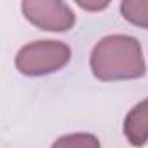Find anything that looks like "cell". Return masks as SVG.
<instances>
[{
    "mask_svg": "<svg viewBox=\"0 0 148 148\" xmlns=\"http://www.w3.org/2000/svg\"><path fill=\"white\" fill-rule=\"evenodd\" d=\"M124 134L131 145L141 146L148 141V99L136 105L124 120Z\"/></svg>",
    "mask_w": 148,
    "mask_h": 148,
    "instance_id": "cell-4",
    "label": "cell"
},
{
    "mask_svg": "<svg viewBox=\"0 0 148 148\" xmlns=\"http://www.w3.org/2000/svg\"><path fill=\"white\" fill-rule=\"evenodd\" d=\"M77 5L79 7H82V9H91V11H99V9H105L106 5H108V2H94V4H89V2H77Z\"/></svg>",
    "mask_w": 148,
    "mask_h": 148,
    "instance_id": "cell-7",
    "label": "cell"
},
{
    "mask_svg": "<svg viewBox=\"0 0 148 148\" xmlns=\"http://www.w3.org/2000/svg\"><path fill=\"white\" fill-rule=\"evenodd\" d=\"M122 16L141 28H148V0H125L120 4Z\"/></svg>",
    "mask_w": 148,
    "mask_h": 148,
    "instance_id": "cell-5",
    "label": "cell"
},
{
    "mask_svg": "<svg viewBox=\"0 0 148 148\" xmlns=\"http://www.w3.org/2000/svg\"><path fill=\"white\" fill-rule=\"evenodd\" d=\"M91 70L99 80H129L145 75L139 42L129 35L101 38L91 54Z\"/></svg>",
    "mask_w": 148,
    "mask_h": 148,
    "instance_id": "cell-1",
    "label": "cell"
},
{
    "mask_svg": "<svg viewBox=\"0 0 148 148\" xmlns=\"http://www.w3.org/2000/svg\"><path fill=\"white\" fill-rule=\"evenodd\" d=\"M21 9L30 23L47 32H66L75 25L73 11L59 0H25Z\"/></svg>",
    "mask_w": 148,
    "mask_h": 148,
    "instance_id": "cell-3",
    "label": "cell"
},
{
    "mask_svg": "<svg viewBox=\"0 0 148 148\" xmlns=\"http://www.w3.org/2000/svg\"><path fill=\"white\" fill-rule=\"evenodd\" d=\"M71 58L66 44L58 40H37L19 49L16 56V68L23 75L38 77L58 71Z\"/></svg>",
    "mask_w": 148,
    "mask_h": 148,
    "instance_id": "cell-2",
    "label": "cell"
},
{
    "mask_svg": "<svg viewBox=\"0 0 148 148\" xmlns=\"http://www.w3.org/2000/svg\"><path fill=\"white\" fill-rule=\"evenodd\" d=\"M51 148H101V145L99 139L92 134L75 132V134L61 136Z\"/></svg>",
    "mask_w": 148,
    "mask_h": 148,
    "instance_id": "cell-6",
    "label": "cell"
}]
</instances>
